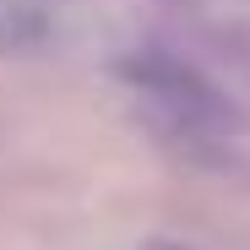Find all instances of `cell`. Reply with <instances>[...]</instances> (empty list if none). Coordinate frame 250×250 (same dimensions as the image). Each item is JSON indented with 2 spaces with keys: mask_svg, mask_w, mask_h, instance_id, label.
Segmentation results:
<instances>
[{
  "mask_svg": "<svg viewBox=\"0 0 250 250\" xmlns=\"http://www.w3.org/2000/svg\"><path fill=\"white\" fill-rule=\"evenodd\" d=\"M114 71H120V82H125V87H131L163 125L190 131V136L223 131L229 104H223V93H218L190 60L163 55V49H136V55H120Z\"/></svg>",
  "mask_w": 250,
  "mask_h": 250,
  "instance_id": "6da1fadb",
  "label": "cell"
},
{
  "mask_svg": "<svg viewBox=\"0 0 250 250\" xmlns=\"http://www.w3.org/2000/svg\"><path fill=\"white\" fill-rule=\"evenodd\" d=\"M55 38V17L38 0H0V55H38Z\"/></svg>",
  "mask_w": 250,
  "mask_h": 250,
  "instance_id": "7a4b0ae2",
  "label": "cell"
},
{
  "mask_svg": "<svg viewBox=\"0 0 250 250\" xmlns=\"http://www.w3.org/2000/svg\"><path fill=\"white\" fill-rule=\"evenodd\" d=\"M142 250H201V245H185V239H147Z\"/></svg>",
  "mask_w": 250,
  "mask_h": 250,
  "instance_id": "3957f363",
  "label": "cell"
}]
</instances>
